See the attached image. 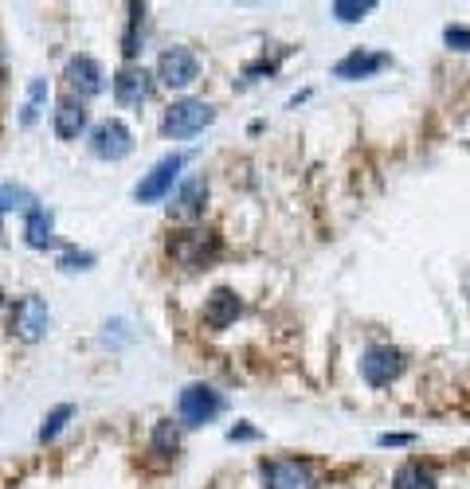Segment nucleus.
<instances>
[{
	"mask_svg": "<svg viewBox=\"0 0 470 489\" xmlns=\"http://www.w3.org/2000/svg\"><path fill=\"white\" fill-rule=\"evenodd\" d=\"M223 243L216 231H205V227H185V231H173L169 235V258L188 270H200V266H212L220 258Z\"/></svg>",
	"mask_w": 470,
	"mask_h": 489,
	"instance_id": "nucleus-1",
	"label": "nucleus"
},
{
	"mask_svg": "<svg viewBox=\"0 0 470 489\" xmlns=\"http://www.w3.org/2000/svg\"><path fill=\"white\" fill-rule=\"evenodd\" d=\"M216 122V110H212L208 102H200V98H180V102H173L165 110L161 118V129H165V137H192V134H200L205 126Z\"/></svg>",
	"mask_w": 470,
	"mask_h": 489,
	"instance_id": "nucleus-2",
	"label": "nucleus"
},
{
	"mask_svg": "<svg viewBox=\"0 0 470 489\" xmlns=\"http://www.w3.org/2000/svg\"><path fill=\"white\" fill-rule=\"evenodd\" d=\"M177 411L185 427H205V423H212L223 411V396L208 384H188L177 399Z\"/></svg>",
	"mask_w": 470,
	"mask_h": 489,
	"instance_id": "nucleus-3",
	"label": "nucleus"
},
{
	"mask_svg": "<svg viewBox=\"0 0 470 489\" xmlns=\"http://www.w3.org/2000/svg\"><path fill=\"white\" fill-rule=\"evenodd\" d=\"M48 325H51L48 301H44V298H36V293H28V298H20V301H16V310H13V321H8V329H13L16 341L36 345V341H44Z\"/></svg>",
	"mask_w": 470,
	"mask_h": 489,
	"instance_id": "nucleus-4",
	"label": "nucleus"
},
{
	"mask_svg": "<svg viewBox=\"0 0 470 489\" xmlns=\"http://www.w3.org/2000/svg\"><path fill=\"white\" fill-rule=\"evenodd\" d=\"M200 79V59L196 51L188 48H165L161 59H157V83L169 86V91H185Z\"/></svg>",
	"mask_w": 470,
	"mask_h": 489,
	"instance_id": "nucleus-5",
	"label": "nucleus"
},
{
	"mask_svg": "<svg viewBox=\"0 0 470 489\" xmlns=\"http://www.w3.org/2000/svg\"><path fill=\"white\" fill-rule=\"evenodd\" d=\"M91 153L99 161H126L134 153V134L126 122H118V118H106V122L94 126L91 134Z\"/></svg>",
	"mask_w": 470,
	"mask_h": 489,
	"instance_id": "nucleus-6",
	"label": "nucleus"
},
{
	"mask_svg": "<svg viewBox=\"0 0 470 489\" xmlns=\"http://www.w3.org/2000/svg\"><path fill=\"white\" fill-rule=\"evenodd\" d=\"M180 169H185V157H180V153L161 157L142 180H137L134 200H137V204H153V200H161V196H169V192H173V180H177Z\"/></svg>",
	"mask_w": 470,
	"mask_h": 489,
	"instance_id": "nucleus-7",
	"label": "nucleus"
},
{
	"mask_svg": "<svg viewBox=\"0 0 470 489\" xmlns=\"http://www.w3.org/2000/svg\"><path fill=\"white\" fill-rule=\"evenodd\" d=\"M400 372H404V353L392 349V345H377V349H369L361 356V376L372 388H388Z\"/></svg>",
	"mask_w": 470,
	"mask_h": 489,
	"instance_id": "nucleus-8",
	"label": "nucleus"
},
{
	"mask_svg": "<svg viewBox=\"0 0 470 489\" xmlns=\"http://www.w3.org/2000/svg\"><path fill=\"white\" fill-rule=\"evenodd\" d=\"M263 482L266 489H318V477L306 462L298 458H271L263 462Z\"/></svg>",
	"mask_w": 470,
	"mask_h": 489,
	"instance_id": "nucleus-9",
	"label": "nucleus"
},
{
	"mask_svg": "<svg viewBox=\"0 0 470 489\" xmlns=\"http://www.w3.org/2000/svg\"><path fill=\"white\" fill-rule=\"evenodd\" d=\"M149 94H153V79H149L145 67H122L114 74V98L118 106H126V110H137V106L149 102Z\"/></svg>",
	"mask_w": 470,
	"mask_h": 489,
	"instance_id": "nucleus-10",
	"label": "nucleus"
},
{
	"mask_svg": "<svg viewBox=\"0 0 470 489\" xmlns=\"http://www.w3.org/2000/svg\"><path fill=\"white\" fill-rule=\"evenodd\" d=\"M63 79H67V86H71V98H79V102L102 94V67L91 56H71Z\"/></svg>",
	"mask_w": 470,
	"mask_h": 489,
	"instance_id": "nucleus-11",
	"label": "nucleus"
},
{
	"mask_svg": "<svg viewBox=\"0 0 470 489\" xmlns=\"http://www.w3.org/2000/svg\"><path fill=\"white\" fill-rule=\"evenodd\" d=\"M208 204V180L205 177H188L180 188L173 192V204H169V215L173 220H196Z\"/></svg>",
	"mask_w": 470,
	"mask_h": 489,
	"instance_id": "nucleus-12",
	"label": "nucleus"
},
{
	"mask_svg": "<svg viewBox=\"0 0 470 489\" xmlns=\"http://www.w3.org/2000/svg\"><path fill=\"white\" fill-rule=\"evenodd\" d=\"M388 63H392V59L384 56V51H365V48H357V51H349V56L337 63L334 74H337V79H349V83H352V79H372V74L384 71Z\"/></svg>",
	"mask_w": 470,
	"mask_h": 489,
	"instance_id": "nucleus-13",
	"label": "nucleus"
},
{
	"mask_svg": "<svg viewBox=\"0 0 470 489\" xmlns=\"http://www.w3.org/2000/svg\"><path fill=\"white\" fill-rule=\"evenodd\" d=\"M239 310H243L239 293L220 286V290H212L208 301H205V325H208V329H228V325L239 318Z\"/></svg>",
	"mask_w": 470,
	"mask_h": 489,
	"instance_id": "nucleus-14",
	"label": "nucleus"
},
{
	"mask_svg": "<svg viewBox=\"0 0 470 489\" xmlns=\"http://www.w3.org/2000/svg\"><path fill=\"white\" fill-rule=\"evenodd\" d=\"M87 129V106L79 98H59L56 102V137L59 141H74Z\"/></svg>",
	"mask_w": 470,
	"mask_h": 489,
	"instance_id": "nucleus-15",
	"label": "nucleus"
},
{
	"mask_svg": "<svg viewBox=\"0 0 470 489\" xmlns=\"http://www.w3.org/2000/svg\"><path fill=\"white\" fill-rule=\"evenodd\" d=\"M24 243L31 251H48L56 243V220H51L48 208H31L28 220H24Z\"/></svg>",
	"mask_w": 470,
	"mask_h": 489,
	"instance_id": "nucleus-16",
	"label": "nucleus"
},
{
	"mask_svg": "<svg viewBox=\"0 0 470 489\" xmlns=\"http://www.w3.org/2000/svg\"><path fill=\"white\" fill-rule=\"evenodd\" d=\"M149 454L161 458V462H169V458H177V454H180V427L173 419H161L153 427V434H149Z\"/></svg>",
	"mask_w": 470,
	"mask_h": 489,
	"instance_id": "nucleus-17",
	"label": "nucleus"
},
{
	"mask_svg": "<svg viewBox=\"0 0 470 489\" xmlns=\"http://www.w3.org/2000/svg\"><path fill=\"white\" fill-rule=\"evenodd\" d=\"M435 485H440V477L423 462H404L400 470L392 474V489H435Z\"/></svg>",
	"mask_w": 470,
	"mask_h": 489,
	"instance_id": "nucleus-18",
	"label": "nucleus"
},
{
	"mask_svg": "<svg viewBox=\"0 0 470 489\" xmlns=\"http://www.w3.org/2000/svg\"><path fill=\"white\" fill-rule=\"evenodd\" d=\"M13 208L31 212V208H39V204H36V196L28 188H20V184H0V215L13 212Z\"/></svg>",
	"mask_w": 470,
	"mask_h": 489,
	"instance_id": "nucleus-19",
	"label": "nucleus"
},
{
	"mask_svg": "<svg viewBox=\"0 0 470 489\" xmlns=\"http://www.w3.org/2000/svg\"><path fill=\"white\" fill-rule=\"evenodd\" d=\"M44 102H48V79H36L28 86V102H24V114H20V126H36V118L44 114Z\"/></svg>",
	"mask_w": 470,
	"mask_h": 489,
	"instance_id": "nucleus-20",
	"label": "nucleus"
},
{
	"mask_svg": "<svg viewBox=\"0 0 470 489\" xmlns=\"http://www.w3.org/2000/svg\"><path fill=\"white\" fill-rule=\"evenodd\" d=\"M372 8H377L372 0H334V8H329V13H334L337 20H345V24H357V20H365Z\"/></svg>",
	"mask_w": 470,
	"mask_h": 489,
	"instance_id": "nucleus-21",
	"label": "nucleus"
},
{
	"mask_svg": "<svg viewBox=\"0 0 470 489\" xmlns=\"http://www.w3.org/2000/svg\"><path fill=\"white\" fill-rule=\"evenodd\" d=\"M142 20H145V4H130V31H126V39H122L126 59H134L137 51H142V43H137V31H142Z\"/></svg>",
	"mask_w": 470,
	"mask_h": 489,
	"instance_id": "nucleus-22",
	"label": "nucleus"
},
{
	"mask_svg": "<svg viewBox=\"0 0 470 489\" xmlns=\"http://www.w3.org/2000/svg\"><path fill=\"white\" fill-rule=\"evenodd\" d=\"M71 415H74V407H71V404H59V407L44 419V427H39V442H51V439H56V434H59L63 427H67V419H71Z\"/></svg>",
	"mask_w": 470,
	"mask_h": 489,
	"instance_id": "nucleus-23",
	"label": "nucleus"
},
{
	"mask_svg": "<svg viewBox=\"0 0 470 489\" xmlns=\"http://www.w3.org/2000/svg\"><path fill=\"white\" fill-rule=\"evenodd\" d=\"M443 43H447L451 51H470V28H463V24L443 28Z\"/></svg>",
	"mask_w": 470,
	"mask_h": 489,
	"instance_id": "nucleus-24",
	"label": "nucleus"
},
{
	"mask_svg": "<svg viewBox=\"0 0 470 489\" xmlns=\"http://www.w3.org/2000/svg\"><path fill=\"white\" fill-rule=\"evenodd\" d=\"M91 266H94V255H87V251H74V247H71V251L59 258V270H91Z\"/></svg>",
	"mask_w": 470,
	"mask_h": 489,
	"instance_id": "nucleus-25",
	"label": "nucleus"
},
{
	"mask_svg": "<svg viewBox=\"0 0 470 489\" xmlns=\"http://www.w3.org/2000/svg\"><path fill=\"white\" fill-rule=\"evenodd\" d=\"M377 442H380V447H412L415 439H412V434H380Z\"/></svg>",
	"mask_w": 470,
	"mask_h": 489,
	"instance_id": "nucleus-26",
	"label": "nucleus"
},
{
	"mask_svg": "<svg viewBox=\"0 0 470 489\" xmlns=\"http://www.w3.org/2000/svg\"><path fill=\"white\" fill-rule=\"evenodd\" d=\"M255 434H259L255 427H231V431H228V439H231V442H248V439H255Z\"/></svg>",
	"mask_w": 470,
	"mask_h": 489,
	"instance_id": "nucleus-27",
	"label": "nucleus"
},
{
	"mask_svg": "<svg viewBox=\"0 0 470 489\" xmlns=\"http://www.w3.org/2000/svg\"><path fill=\"white\" fill-rule=\"evenodd\" d=\"M0 74H4V51H0Z\"/></svg>",
	"mask_w": 470,
	"mask_h": 489,
	"instance_id": "nucleus-28",
	"label": "nucleus"
},
{
	"mask_svg": "<svg viewBox=\"0 0 470 489\" xmlns=\"http://www.w3.org/2000/svg\"><path fill=\"white\" fill-rule=\"evenodd\" d=\"M0 306H4V290H0Z\"/></svg>",
	"mask_w": 470,
	"mask_h": 489,
	"instance_id": "nucleus-29",
	"label": "nucleus"
}]
</instances>
